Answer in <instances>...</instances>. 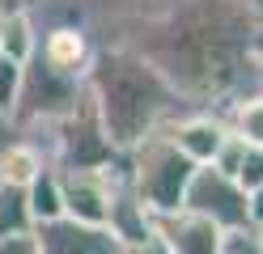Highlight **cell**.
Here are the masks:
<instances>
[{
    "label": "cell",
    "mask_w": 263,
    "mask_h": 254,
    "mask_svg": "<svg viewBox=\"0 0 263 254\" xmlns=\"http://www.w3.org/2000/svg\"><path fill=\"white\" fill-rule=\"evenodd\" d=\"M85 89L106 140L119 152L178 114V89L132 47L93 51L85 68Z\"/></svg>",
    "instance_id": "6da1fadb"
},
{
    "label": "cell",
    "mask_w": 263,
    "mask_h": 254,
    "mask_svg": "<svg viewBox=\"0 0 263 254\" xmlns=\"http://www.w3.org/2000/svg\"><path fill=\"white\" fill-rule=\"evenodd\" d=\"M119 157H123V182L140 195V203L153 216L183 208V191L195 174V165L178 152V144L166 135V127H153L132 148H123Z\"/></svg>",
    "instance_id": "7a4b0ae2"
},
{
    "label": "cell",
    "mask_w": 263,
    "mask_h": 254,
    "mask_svg": "<svg viewBox=\"0 0 263 254\" xmlns=\"http://www.w3.org/2000/svg\"><path fill=\"white\" fill-rule=\"evenodd\" d=\"M81 97H85V76L60 72L34 51L22 64V89H17V106H13V123H17V131L55 127L64 114L77 110Z\"/></svg>",
    "instance_id": "3957f363"
},
{
    "label": "cell",
    "mask_w": 263,
    "mask_h": 254,
    "mask_svg": "<svg viewBox=\"0 0 263 254\" xmlns=\"http://www.w3.org/2000/svg\"><path fill=\"white\" fill-rule=\"evenodd\" d=\"M183 208L200 212L221 233L225 229H246V191L229 174H221L212 165H195V174H191L187 191H183Z\"/></svg>",
    "instance_id": "277c9868"
},
{
    "label": "cell",
    "mask_w": 263,
    "mask_h": 254,
    "mask_svg": "<svg viewBox=\"0 0 263 254\" xmlns=\"http://www.w3.org/2000/svg\"><path fill=\"white\" fill-rule=\"evenodd\" d=\"M39 254H119L123 242L115 237L106 225H85L72 216H55L30 229Z\"/></svg>",
    "instance_id": "5b68a950"
},
{
    "label": "cell",
    "mask_w": 263,
    "mask_h": 254,
    "mask_svg": "<svg viewBox=\"0 0 263 254\" xmlns=\"http://www.w3.org/2000/svg\"><path fill=\"white\" fill-rule=\"evenodd\" d=\"M166 135L178 144V152L191 161V165H208L212 157H217V148L221 140L229 135V123H225V114L217 110H183V114H174L166 119Z\"/></svg>",
    "instance_id": "8992f818"
},
{
    "label": "cell",
    "mask_w": 263,
    "mask_h": 254,
    "mask_svg": "<svg viewBox=\"0 0 263 254\" xmlns=\"http://www.w3.org/2000/svg\"><path fill=\"white\" fill-rule=\"evenodd\" d=\"M153 237L166 246V254H217L221 250V229L191 208L153 216Z\"/></svg>",
    "instance_id": "52a82bcc"
},
{
    "label": "cell",
    "mask_w": 263,
    "mask_h": 254,
    "mask_svg": "<svg viewBox=\"0 0 263 254\" xmlns=\"http://www.w3.org/2000/svg\"><path fill=\"white\" fill-rule=\"evenodd\" d=\"M39 55L60 68V72H72V76H85V68L93 60V43H89V34L81 30L77 22H55V26H47L39 34Z\"/></svg>",
    "instance_id": "ba28073f"
},
{
    "label": "cell",
    "mask_w": 263,
    "mask_h": 254,
    "mask_svg": "<svg viewBox=\"0 0 263 254\" xmlns=\"http://www.w3.org/2000/svg\"><path fill=\"white\" fill-rule=\"evenodd\" d=\"M106 229L123 246H136V242H149L153 237V212L140 203V195L123 178L115 182V195H110V208H106Z\"/></svg>",
    "instance_id": "9c48e42d"
},
{
    "label": "cell",
    "mask_w": 263,
    "mask_h": 254,
    "mask_svg": "<svg viewBox=\"0 0 263 254\" xmlns=\"http://www.w3.org/2000/svg\"><path fill=\"white\" fill-rule=\"evenodd\" d=\"M51 165V157L26 135H13V144L0 152V182L5 186H30L43 169Z\"/></svg>",
    "instance_id": "30bf717a"
},
{
    "label": "cell",
    "mask_w": 263,
    "mask_h": 254,
    "mask_svg": "<svg viewBox=\"0 0 263 254\" xmlns=\"http://www.w3.org/2000/svg\"><path fill=\"white\" fill-rule=\"evenodd\" d=\"M39 47V30H34V17L26 9H0V55L26 64Z\"/></svg>",
    "instance_id": "8fae6325"
},
{
    "label": "cell",
    "mask_w": 263,
    "mask_h": 254,
    "mask_svg": "<svg viewBox=\"0 0 263 254\" xmlns=\"http://www.w3.org/2000/svg\"><path fill=\"white\" fill-rule=\"evenodd\" d=\"M22 191H26V208H30V220H34V225L64 216V191H60V169L55 165H47L30 186H22Z\"/></svg>",
    "instance_id": "7c38bea8"
},
{
    "label": "cell",
    "mask_w": 263,
    "mask_h": 254,
    "mask_svg": "<svg viewBox=\"0 0 263 254\" xmlns=\"http://www.w3.org/2000/svg\"><path fill=\"white\" fill-rule=\"evenodd\" d=\"M221 114H225V123H229L234 135H242L246 144H259L263 148V89H251L246 97L229 102Z\"/></svg>",
    "instance_id": "4fadbf2b"
},
{
    "label": "cell",
    "mask_w": 263,
    "mask_h": 254,
    "mask_svg": "<svg viewBox=\"0 0 263 254\" xmlns=\"http://www.w3.org/2000/svg\"><path fill=\"white\" fill-rule=\"evenodd\" d=\"M30 229H34V220H30V208H26V191L0 182V242L17 237V233H30Z\"/></svg>",
    "instance_id": "5bb4252c"
},
{
    "label": "cell",
    "mask_w": 263,
    "mask_h": 254,
    "mask_svg": "<svg viewBox=\"0 0 263 254\" xmlns=\"http://www.w3.org/2000/svg\"><path fill=\"white\" fill-rule=\"evenodd\" d=\"M217 254H263V237L251 225H246V229H225Z\"/></svg>",
    "instance_id": "9a60e30c"
},
{
    "label": "cell",
    "mask_w": 263,
    "mask_h": 254,
    "mask_svg": "<svg viewBox=\"0 0 263 254\" xmlns=\"http://www.w3.org/2000/svg\"><path fill=\"white\" fill-rule=\"evenodd\" d=\"M17 89H22V64L0 55V110L13 114V106H17Z\"/></svg>",
    "instance_id": "2e32d148"
},
{
    "label": "cell",
    "mask_w": 263,
    "mask_h": 254,
    "mask_svg": "<svg viewBox=\"0 0 263 254\" xmlns=\"http://www.w3.org/2000/svg\"><path fill=\"white\" fill-rule=\"evenodd\" d=\"M234 182L242 186V191H251V186H259V182H263V148H259V144H246L242 161H238Z\"/></svg>",
    "instance_id": "e0dca14e"
},
{
    "label": "cell",
    "mask_w": 263,
    "mask_h": 254,
    "mask_svg": "<svg viewBox=\"0 0 263 254\" xmlns=\"http://www.w3.org/2000/svg\"><path fill=\"white\" fill-rule=\"evenodd\" d=\"M242 152H246V140H242V135H234V131H229L225 140H221V148H217V157H212L208 165L234 178V174H238V161H242Z\"/></svg>",
    "instance_id": "ac0fdd59"
},
{
    "label": "cell",
    "mask_w": 263,
    "mask_h": 254,
    "mask_svg": "<svg viewBox=\"0 0 263 254\" xmlns=\"http://www.w3.org/2000/svg\"><path fill=\"white\" fill-rule=\"evenodd\" d=\"M246 55H251V64L263 68V17H251V30H246Z\"/></svg>",
    "instance_id": "d6986e66"
},
{
    "label": "cell",
    "mask_w": 263,
    "mask_h": 254,
    "mask_svg": "<svg viewBox=\"0 0 263 254\" xmlns=\"http://www.w3.org/2000/svg\"><path fill=\"white\" fill-rule=\"evenodd\" d=\"M246 225H251V229H263V182L246 191Z\"/></svg>",
    "instance_id": "ffe728a7"
},
{
    "label": "cell",
    "mask_w": 263,
    "mask_h": 254,
    "mask_svg": "<svg viewBox=\"0 0 263 254\" xmlns=\"http://www.w3.org/2000/svg\"><path fill=\"white\" fill-rule=\"evenodd\" d=\"M0 254H39V246H34L30 233H17V237H5L0 242Z\"/></svg>",
    "instance_id": "44dd1931"
},
{
    "label": "cell",
    "mask_w": 263,
    "mask_h": 254,
    "mask_svg": "<svg viewBox=\"0 0 263 254\" xmlns=\"http://www.w3.org/2000/svg\"><path fill=\"white\" fill-rule=\"evenodd\" d=\"M13 135H17V123H13V114H5V110H0V152L13 144Z\"/></svg>",
    "instance_id": "7402d4cb"
},
{
    "label": "cell",
    "mask_w": 263,
    "mask_h": 254,
    "mask_svg": "<svg viewBox=\"0 0 263 254\" xmlns=\"http://www.w3.org/2000/svg\"><path fill=\"white\" fill-rule=\"evenodd\" d=\"M119 254H166V246H161L157 237H149V242H136V246H123Z\"/></svg>",
    "instance_id": "603a6c76"
},
{
    "label": "cell",
    "mask_w": 263,
    "mask_h": 254,
    "mask_svg": "<svg viewBox=\"0 0 263 254\" xmlns=\"http://www.w3.org/2000/svg\"><path fill=\"white\" fill-rule=\"evenodd\" d=\"M238 5L251 13V17H263V0H238Z\"/></svg>",
    "instance_id": "cb8c5ba5"
},
{
    "label": "cell",
    "mask_w": 263,
    "mask_h": 254,
    "mask_svg": "<svg viewBox=\"0 0 263 254\" xmlns=\"http://www.w3.org/2000/svg\"><path fill=\"white\" fill-rule=\"evenodd\" d=\"M255 68H259V64H255ZM259 89H263V68H259Z\"/></svg>",
    "instance_id": "d4e9b609"
},
{
    "label": "cell",
    "mask_w": 263,
    "mask_h": 254,
    "mask_svg": "<svg viewBox=\"0 0 263 254\" xmlns=\"http://www.w3.org/2000/svg\"><path fill=\"white\" fill-rule=\"evenodd\" d=\"M259 237H263V229H259Z\"/></svg>",
    "instance_id": "484cf974"
}]
</instances>
